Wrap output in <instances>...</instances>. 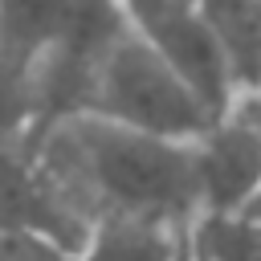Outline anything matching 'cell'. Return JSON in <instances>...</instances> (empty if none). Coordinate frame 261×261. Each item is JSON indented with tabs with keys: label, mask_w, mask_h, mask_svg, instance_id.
Listing matches in <instances>:
<instances>
[{
	"label": "cell",
	"mask_w": 261,
	"mask_h": 261,
	"mask_svg": "<svg viewBox=\"0 0 261 261\" xmlns=\"http://www.w3.org/2000/svg\"><path fill=\"white\" fill-rule=\"evenodd\" d=\"M41 114V82L0 49V143H20Z\"/></svg>",
	"instance_id": "9c48e42d"
},
{
	"label": "cell",
	"mask_w": 261,
	"mask_h": 261,
	"mask_svg": "<svg viewBox=\"0 0 261 261\" xmlns=\"http://www.w3.org/2000/svg\"><path fill=\"white\" fill-rule=\"evenodd\" d=\"M175 261H196V245H192V228H188V237H184V249H179V257Z\"/></svg>",
	"instance_id": "7c38bea8"
},
{
	"label": "cell",
	"mask_w": 261,
	"mask_h": 261,
	"mask_svg": "<svg viewBox=\"0 0 261 261\" xmlns=\"http://www.w3.org/2000/svg\"><path fill=\"white\" fill-rule=\"evenodd\" d=\"M237 94L261 90V0H200Z\"/></svg>",
	"instance_id": "52a82bcc"
},
{
	"label": "cell",
	"mask_w": 261,
	"mask_h": 261,
	"mask_svg": "<svg viewBox=\"0 0 261 261\" xmlns=\"http://www.w3.org/2000/svg\"><path fill=\"white\" fill-rule=\"evenodd\" d=\"M241 212H245V216H249V220H257V224H261V188H257V192H253V196H249V204H245V208H241Z\"/></svg>",
	"instance_id": "8fae6325"
},
{
	"label": "cell",
	"mask_w": 261,
	"mask_h": 261,
	"mask_svg": "<svg viewBox=\"0 0 261 261\" xmlns=\"http://www.w3.org/2000/svg\"><path fill=\"white\" fill-rule=\"evenodd\" d=\"M200 261H261V224L245 212H204L192 220Z\"/></svg>",
	"instance_id": "ba28073f"
},
{
	"label": "cell",
	"mask_w": 261,
	"mask_h": 261,
	"mask_svg": "<svg viewBox=\"0 0 261 261\" xmlns=\"http://www.w3.org/2000/svg\"><path fill=\"white\" fill-rule=\"evenodd\" d=\"M192 143L196 139H163L73 110L45 122L33 155L86 224L135 216L188 228L200 216Z\"/></svg>",
	"instance_id": "6da1fadb"
},
{
	"label": "cell",
	"mask_w": 261,
	"mask_h": 261,
	"mask_svg": "<svg viewBox=\"0 0 261 261\" xmlns=\"http://www.w3.org/2000/svg\"><path fill=\"white\" fill-rule=\"evenodd\" d=\"M90 224L57 192L33 151L20 143H0V237H33L77 253Z\"/></svg>",
	"instance_id": "5b68a950"
},
{
	"label": "cell",
	"mask_w": 261,
	"mask_h": 261,
	"mask_svg": "<svg viewBox=\"0 0 261 261\" xmlns=\"http://www.w3.org/2000/svg\"><path fill=\"white\" fill-rule=\"evenodd\" d=\"M188 228H175L163 220L106 216V220L90 224V232L77 249V261H175Z\"/></svg>",
	"instance_id": "8992f818"
},
{
	"label": "cell",
	"mask_w": 261,
	"mask_h": 261,
	"mask_svg": "<svg viewBox=\"0 0 261 261\" xmlns=\"http://www.w3.org/2000/svg\"><path fill=\"white\" fill-rule=\"evenodd\" d=\"M196 261H200V257H196Z\"/></svg>",
	"instance_id": "5bb4252c"
},
{
	"label": "cell",
	"mask_w": 261,
	"mask_h": 261,
	"mask_svg": "<svg viewBox=\"0 0 261 261\" xmlns=\"http://www.w3.org/2000/svg\"><path fill=\"white\" fill-rule=\"evenodd\" d=\"M257 98H261V90H257Z\"/></svg>",
	"instance_id": "4fadbf2b"
},
{
	"label": "cell",
	"mask_w": 261,
	"mask_h": 261,
	"mask_svg": "<svg viewBox=\"0 0 261 261\" xmlns=\"http://www.w3.org/2000/svg\"><path fill=\"white\" fill-rule=\"evenodd\" d=\"M73 110L163 139H200L216 118L196 98V90L171 69V61L143 33L130 29L126 16H118V24L90 57Z\"/></svg>",
	"instance_id": "7a4b0ae2"
},
{
	"label": "cell",
	"mask_w": 261,
	"mask_h": 261,
	"mask_svg": "<svg viewBox=\"0 0 261 261\" xmlns=\"http://www.w3.org/2000/svg\"><path fill=\"white\" fill-rule=\"evenodd\" d=\"M196 147L200 179V216L204 212H241L261 188V98L237 94L232 106L208 122Z\"/></svg>",
	"instance_id": "277c9868"
},
{
	"label": "cell",
	"mask_w": 261,
	"mask_h": 261,
	"mask_svg": "<svg viewBox=\"0 0 261 261\" xmlns=\"http://www.w3.org/2000/svg\"><path fill=\"white\" fill-rule=\"evenodd\" d=\"M122 16L130 20L135 33H143L167 61L171 69L196 90V98L220 118L232 98V73L228 61L200 12V0H118Z\"/></svg>",
	"instance_id": "3957f363"
},
{
	"label": "cell",
	"mask_w": 261,
	"mask_h": 261,
	"mask_svg": "<svg viewBox=\"0 0 261 261\" xmlns=\"http://www.w3.org/2000/svg\"><path fill=\"white\" fill-rule=\"evenodd\" d=\"M0 261H77V253L33 237H0Z\"/></svg>",
	"instance_id": "30bf717a"
}]
</instances>
